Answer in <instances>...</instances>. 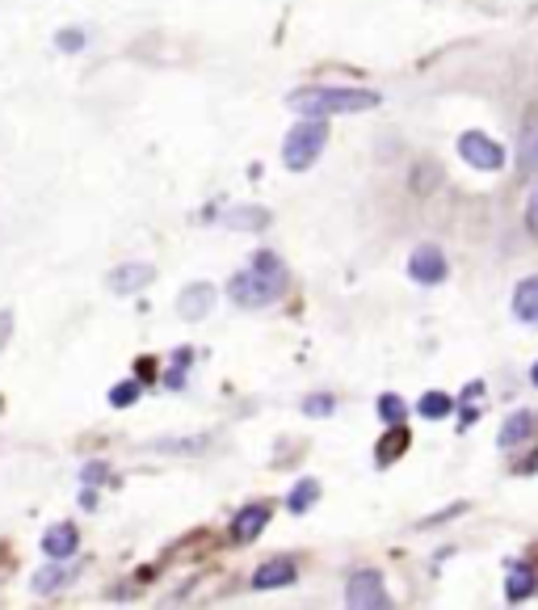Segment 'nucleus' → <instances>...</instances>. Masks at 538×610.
<instances>
[{
    "instance_id": "nucleus-21",
    "label": "nucleus",
    "mask_w": 538,
    "mask_h": 610,
    "mask_svg": "<svg viewBox=\"0 0 538 610\" xmlns=\"http://www.w3.org/2000/svg\"><path fill=\"white\" fill-rule=\"evenodd\" d=\"M252 270L266 273V278H278V282H287L290 287V273H287V266H282L278 252H257V257H252Z\"/></svg>"
},
{
    "instance_id": "nucleus-19",
    "label": "nucleus",
    "mask_w": 538,
    "mask_h": 610,
    "mask_svg": "<svg viewBox=\"0 0 538 610\" xmlns=\"http://www.w3.org/2000/svg\"><path fill=\"white\" fill-rule=\"evenodd\" d=\"M68 581V560H60V565L42 568V572H34V593H55V589Z\"/></svg>"
},
{
    "instance_id": "nucleus-17",
    "label": "nucleus",
    "mask_w": 538,
    "mask_h": 610,
    "mask_svg": "<svg viewBox=\"0 0 538 610\" xmlns=\"http://www.w3.org/2000/svg\"><path fill=\"white\" fill-rule=\"evenodd\" d=\"M315 502H320V484H315V480H299L294 488H290V497H287L290 514H308Z\"/></svg>"
},
{
    "instance_id": "nucleus-6",
    "label": "nucleus",
    "mask_w": 538,
    "mask_h": 610,
    "mask_svg": "<svg viewBox=\"0 0 538 610\" xmlns=\"http://www.w3.org/2000/svg\"><path fill=\"white\" fill-rule=\"evenodd\" d=\"M446 273H451V266H446V252L437 249V245L413 249V257H408V278H413V282L437 287V282H446Z\"/></svg>"
},
{
    "instance_id": "nucleus-13",
    "label": "nucleus",
    "mask_w": 538,
    "mask_h": 610,
    "mask_svg": "<svg viewBox=\"0 0 538 610\" xmlns=\"http://www.w3.org/2000/svg\"><path fill=\"white\" fill-rule=\"evenodd\" d=\"M535 434V413H514V417H505V425H500V434H497V446L500 451H514L518 442H526Z\"/></svg>"
},
{
    "instance_id": "nucleus-2",
    "label": "nucleus",
    "mask_w": 538,
    "mask_h": 610,
    "mask_svg": "<svg viewBox=\"0 0 538 610\" xmlns=\"http://www.w3.org/2000/svg\"><path fill=\"white\" fill-rule=\"evenodd\" d=\"M329 147V118H303L299 126H290L287 144H282V161L290 173L311 168L320 161V152Z\"/></svg>"
},
{
    "instance_id": "nucleus-5",
    "label": "nucleus",
    "mask_w": 538,
    "mask_h": 610,
    "mask_svg": "<svg viewBox=\"0 0 538 610\" xmlns=\"http://www.w3.org/2000/svg\"><path fill=\"white\" fill-rule=\"evenodd\" d=\"M458 156L479 173H500L505 168V147L484 131H463L458 135Z\"/></svg>"
},
{
    "instance_id": "nucleus-3",
    "label": "nucleus",
    "mask_w": 538,
    "mask_h": 610,
    "mask_svg": "<svg viewBox=\"0 0 538 610\" xmlns=\"http://www.w3.org/2000/svg\"><path fill=\"white\" fill-rule=\"evenodd\" d=\"M282 291H287V282L266 278V273H257L252 266L240 273H231V282H228L231 303H240V308H269L273 299H282Z\"/></svg>"
},
{
    "instance_id": "nucleus-25",
    "label": "nucleus",
    "mask_w": 538,
    "mask_h": 610,
    "mask_svg": "<svg viewBox=\"0 0 538 610\" xmlns=\"http://www.w3.org/2000/svg\"><path fill=\"white\" fill-rule=\"evenodd\" d=\"M332 409H337V400L332 396H308L303 400V413H308V417H329Z\"/></svg>"
},
{
    "instance_id": "nucleus-26",
    "label": "nucleus",
    "mask_w": 538,
    "mask_h": 610,
    "mask_svg": "<svg viewBox=\"0 0 538 610\" xmlns=\"http://www.w3.org/2000/svg\"><path fill=\"white\" fill-rule=\"evenodd\" d=\"M9 337H13V312H0V350L9 345Z\"/></svg>"
},
{
    "instance_id": "nucleus-1",
    "label": "nucleus",
    "mask_w": 538,
    "mask_h": 610,
    "mask_svg": "<svg viewBox=\"0 0 538 610\" xmlns=\"http://www.w3.org/2000/svg\"><path fill=\"white\" fill-rule=\"evenodd\" d=\"M383 102L374 89H353V84H311L290 93V110L303 118H337V114H362Z\"/></svg>"
},
{
    "instance_id": "nucleus-24",
    "label": "nucleus",
    "mask_w": 538,
    "mask_h": 610,
    "mask_svg": "<svg viewBox=\"0 0 538 610\" xmlns=\"http://www.w3.org/2000/svg\"><path fill=\"white\" fill-rule=\"evenodd\" d=\"M139 400V383H118L114 392H110V404L114 409H126V404H135Z\"/></svg>"
},
{
    "instance_id": "nucleus-16",
    "label": "nucleus",
    "mask_w": 538,
    "mask_h": 610,
    "mask_svg": "<svg viewBox=\"0 0 538 610\" xmlns=\"http://www.w3.org/2000/svg\"><path fill=\"white\" fill-rule=\"evenodd\" d=\"M416 413L425 421H442L455 413V396H446V392H425L421 396V404H416Z\"/></svg>"
},
{
    "instance_id": "nucleus-8",
    "label": "nucleus",
    "mask_w": 538,
    "mask_h": 610,
    "mask_svg": "<svg viewBox=\"0 0 538 610\" xmlns=\"http://www.w3.org/2000/svg\"><path fill=\"white\" fill-rule=\"evenodd\" d=\"M266 526H269V505L252 502V505H245L236 518H231V539H236V544H252Z\"/></svg>"
},
{
    "instance_id": "nucleus-14",
    "label": "nucleus",
    "mask_w": 538,
    "mask_h": 610,
    "mask_svg": "<svg viewBox=\"0 0 538 610\" xmlns=\"http://www.w3.org/2000/svg\"><path fill=\"white\" fill-rule=\"evenodd\" d=\"M514 316L521 324H535L538 329V278H521L514 287Z\"/></svg>"
},
{
    "instance_id": "nucleus-11",
    "label": "nucleus",
    "mask_w": 538,
    "mask_h": 610,
    "mask_svg": "<svg viewBox=\"0 0 538 610\" xmlns=\"http://www.w3.org/2000/svg\"><path fill=\"white\" fill-rule=\"evenodd\" d=\"M294 581H299V568L290 565L287 556H278V560H269V565H261L252 572V586L257 589H287Z\"/></svg>"
},
{
    "instance_id": "nucleus-27",
    "label": "nucleus",
    "mask_w": 538,
    "mask_h": 610,
    "mask_svg": "<svg viewBox=\"0 0 538 610\" xmlns=\"http://www.w3.org/2000/svg\"><path fill=\"white\" fill-rule=\"evenodd\" d=\"M526 472H538V455H530V459H526Z\"/></svg>"
},
{
    "instance_id": "nucleus-7",
    "label": "nucleus",
    "mask_w": 538,
    "mask_h": 610,
    "mask_svg": "<svg viewBox=\"0 0 538 610\" xmlns=\"http://www.w3.org/2000/svg\"><path fill=\"white\" fill-rule=\"evenodd\" d=\"M152 278H156V270H152L147 261H123L118 270H110L105 282H110V291L114 294H135V291H144Z\"/></svg>"
},
{
    "instance_id": "nucleus-12",
    "label": "nucleus",
    "mask_w": 538,
    "mask_h": 610,
    "mask_svg": "<svg viewBox=\"0 0 538 610\" xmlns=\"http://www.w3.org/2000/svg\"><path fill=\"white\" fill-rule=\"evenodd\" d=\"M210 308H215V287L210 282H194L177 299V312L186 316V320H203V316H210Z\"/></svg>"
},
{
    "instance_id": "nucleus-23",
    "label": "nucleus",
    "mask_w": 538,
    "mask_h": 610,
    "mask_svg": "<svg viewBox=\"0 0 538 610\" xmlns=\"http://www.w3.org/2000/svg\"><path fill=\"white\" fill-rule=\"evenodd\" d=\"M521 219H526V231L538 240V177H535V186H530V194H526V210H521Z\"/></svg>"
},
{
    "instance_id": "nucleus-9",
    "label": "nucleus",
    "mask_w": 538,
    "mask_h": 610,
    "mask_svg": "<svg viewBox=\"0 0 538 610\" xmlns=\"http://www.w3.org/2000/svg\"><path fill=\"white\" fill-rule=\"evenodd\" d=\"M518 173L521 177H538V114L530 110L526 123H521V135H518Z\"/></svg>"
},
{
    "instance_id": "nucleus-18",
    "label": "nucleus",
    "mask_w": 538,
    "mask_h": 610,
    "mask_svg": "<svg viewBox=\"0 0 538 610\" xmlns=\"http://www.w3.org/2000/svg\"><path fill=\"white\" fill-rule=\"evenodd\" d=\"M400 451H408V430H404V425H392V438H383L379 442V451H374V459L383 463V467H387V463L395 459V455H400Z\"/></svg>"
},
{
    "instance_id": "nucleus-4",
    "label": "nucleus",
    "mask_w": 538,
    "mask_h": 610,
    "mask_svg": "<svg viewBox=\"0 0 538 610\" xmlns=\"http://www.w3.org/2000/svg\"><path fill=\"white\" fill-rule=\"evenodd\" d=\"M345 607L350 610H387L392 607L387 586H383V572H374V568L353 572L350 586H345Z\"/></svg>"
},
{
    "instance_id": "nucleus-22",
    "label": "nucleus",
    "mask_w": 538,
    "mask_h": 610,
    "mask_svg": "<svg viewBox=\"0 0 538 610\" xmlns=\"http://www.w3.org/2000/svg\"><path fill=\"white\" fill-rule=\"evenodd\" d=\"M404 413H408V409H404V400L392 396V392L379 400V417L387 421V425H404Z\"/></svg>"
},
{
    "instance_id": "nucleus-20",
    "label": "nucleus",
    "mask_w": 538,
    "mask_h": 610,
    "mask_svg": "<svg viewBox=\"0 0 538 610\" xmlns=\"http://www.w3.org/2000/svg\"><path fill=\"white\" fill-rule=\"evenodd\" d=\"M228 224H236V228H245V231H261L269 224V215L261 207H236L228 215Z\"/></svg>"
},
{
    "instance_id": "nucleus-28",
    "label": "nucleus",
    "mask_w": 538,
    "mask_h": 610,
    "mask_svg": "<svg viewBox=\"0 0 538 610\" xmlns=\"http://www.w3.org/2000/svg\"><path fill=\"white\" fill-rule=\"evenodd\" d=\"M530 383H535V387H538V362H535V366H530Z\"/></svg>"
},
{
    "instance_id": "nucleus-10",
    "label": "nucleus",
    "mask_w": 538,
    "mask_h": 610,
    "mask_svg": "<svg viewBox=\"0 0 538 610\" xmlns=\"http://www.w3.org/2000/svg\"><path fill=\"white\" fill-rule=\"evenodd\" d=\"M76 547H81V535H76V526H68V523H55L46 535H42V551H46L51 560H72Z\"/></svg>"
},
{
    "instance_id": "nucleus-15",
    "label": "nucleus",
    "mask_w": 538,
    "mask_h": 610,
    "mask_svg": "<svg viewBox=\"0 0 538 610\" xmlns=\"http://www.w3.org/2000/svg\"><path fill=\"white\" fill-rule=\"evenodd\" d=\"M535 593V572L530 565H514L509 577H505V602H526Z\"/></svg>"
}]
</instances>
